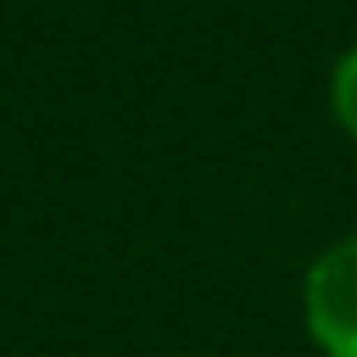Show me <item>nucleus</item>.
Listing matches in <instances>:
<instances>
[{"mask_svg":"<svg viewBox=\"0 0 357 357\" xmlns=\"http://www.w3.org/2000/svg\"><path fill=\"white\" fill-rule=\"evenodd\" d=\"M329 112H335V123H340V134L357 145V45L335 61V73H329Z\"/></svg>","mask_w":357,"mask_h":357,"instance_id":"obj_2","label":"nucleus"},{"mask_svg":"<svg viewBox=\"0 0 357 357\" xmlns=\"http://www.w3.org/2000/svg\"><path fill=\"white\" fill-rule=\"evenodd\" d=\"M301 324L324 357H357V234L324 245L307 262Z\"/></svg>","mask_w":357,"mask_h":357,"instance_id":"obj_1","label":"nucleus"}]
</instances>
